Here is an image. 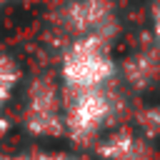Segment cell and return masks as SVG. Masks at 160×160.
<instances>
[{
  "label": "cell",
  "mask_w": 160,
  "mask_h": 160,
  "mask_svg": "<svg viewBox=\"0 0 160 160\" xmlns=\"http://www.w3.org/2000/svg\"><path fill=\"white\" fill-rule=\"evenodd\" d=\"M132 128L148 138V140H158L160 138V102H150V105H140L132 112Z\"/></svg>",
  "instance_id": "obj_8"
},
{
  "label": "cell",
  "mask_w": 160,
  "mask_h": 160,
  "mask_svg": "<svg viewBox=\"0 0 160 160\" xmlns=\"http://www.w3.org/2000/svg\"><path fill=\"white\" fill-rule=\"evenodd\" d=\"M45 22L62 42L75 38H105L120 35V2L118 0H42Z\"/></svg>",
  "instance_id": "obj_1"
},
{
  "label": "cell",
  "mask_w": 160,
  "mask_h": 160,
  "mask_svg": "<svg viewBox=\"0 0 160 160\" xmlns=\"http://www.w3.org/2000/svg\"><path fill=\"white\" fill-rule=\"evenodd\" d=\"M20 125L38 140L65 138V90L52 72H35L22 90Z\"/></svg>",
  "instance_id": "obj_4"
},
{
  "label": "cell",
  "mask_w": 160,
  "mask_h": 160,
  "mask_svg": "<svg viewBox=\"0 0 160 160\" xmlns=\"http://www.w3.org/2000/svg\"><path fill=\"white\" fill-rule=\"evenodd\" d=\"M20 80H22V68H20V62H18L10 52L0 50V110L15 98Z\"/></svg>",
  "instance_id": "obj_7"
},
{
  "label": "cell",
  "mask_w": 160,
  "mask_h": 160,
  "mask_svg": "<svg viewBox=\"0 0 160 160\" xmlns=\"http://www.w3.org/2000/svg\"><path fill=\"white\" fill-rule=\"evenodd\" d=\"M5 2H8V0H0V10H2V8H5Z\"/></svg>",
  "instance_id": "obj_11"
},
{
  "label": "cell",
  "mask_w": 160,
  "mask_h": 160,
  "mask_svg": "<svg viewBox=\"0 0 160 160\" xmlns=\"http://www.w3.org/2000/svg\"><path fill=\"white\" fill-rule=\"evenodd\" d=\"M150 38L160 45V0H155L152 2V8H150Z\"/></svg>",
  "instance_id": "obj_10"
},
{
  "label": "cell",
  "mask_w": 160,
  "mask_h": 160,
  "mask_svg": "<svg viewBox=\"0 0 160 160\" xmlns=\"http://www.w3.org/2000/svg\"><path fill=\"white\" fill-rule=\"evenodd\" d=\"M92 148L100 160H152L155 158L152 140L142 138L130 125L110 128Z\"/></svg>",
  "instance_id": "obj_6"
},
{
  "label": "cell",
  "mask_w": 160,
  "mask_h": 160,
  "mask_svg": "<svg viewBox=\"0 0 160 160\" xmlns=\"http://www.w3.org/2000/svg\"><path fill=\"white\" fill-rule=\"evenodd\" d=\"M58 80L62 90H90L112 85L118 78V58L105 38H75L62 42L58 58Z\"/></svg>",
  "instance_id": "obj_2"
},
{
  "label": "cell",
  "mask_w": 160,
  "mask_h": 160,
  "mask_svg": "<svg viewBox=\"0 0 160 160\" xmlns=\"http://www.w3.org/2000/svg\"><path fill=\"white\" fill-rule=\"evenodd\" d=\"M118 78L132 95H148L160 88V45L152 38L135 45L118 62Z\"/></svg>",
  "instance_id": "obj_5"
},
{
  "label": "cell",
  "mask_w": 160,
  "mask_h": 160,
  "mask_svg": "<svg viewBox=\"0 0 160 160\" xmlns=\"http://www.w3.org/2000/svg\"><path fill=\"white\" fill-rule=\"evenodd\" d=\"M122 98L112 85L65 90V138L78 145H95L120 118Z\"/></svg>",
  "instance_id": "obj_3"
},
{
  "label": "cell",
  "mask_w": 160,
  "mask_h": 160,
  "mask_svg": "<svg viewBox=\"0 0 160 160\" xmlns=\"http://www.w3.org/2000/svg\"><path fill=\"white\" fill-rule=\"evenodd\" d=\"M10 160H85L82 155H75V152H45V150H30V152H20V155H12Z\"/></svg>",
  "instance_id": "obj_9"
}]
</instances>
